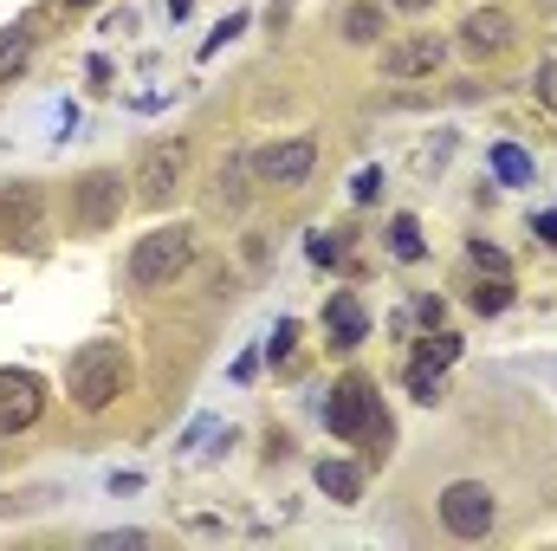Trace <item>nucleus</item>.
Masks as SVG:
<instances>
[{
	"label": "nucleus",
	"mask_w": 557,
	"mask_h": 551,
	"mask_svg": "<svg viewBox=\"0 0 557 551\" xmlns=\"http://www.w3.org/2000/svg\"><path fill=\"white\" fill-rule=\"evenodd\" d=\"M234 33H247V13H227V20H221V26L208 33V46H201V59H214V52H221V46H227Z\"/></svg>",
	"instance_id": "nucleus-22"
},
{
	"label": "nucleus",
	"mask_w": 557,
	"mask_h": 551,
	"mask_svg": "<svg viewBox=\"0 0 557 551\" xmlns=\"http://www.w3.org/2000/svg\"><path fill=\"white\" fill-rule=\"evenodd\" d=\"M441 526H447L454 539H486V532L499 526V493H493L486 480H454V487L441 493Z\"/></svg>",
	"instance_id": "nucleus-6"
},
{
	"label": "nucleus",
	"mask_w": 557,
	"mask_h": 551,
	"mask_svg": "<svg viewBox=\"0 0 557 551\" xmlns=\"http://www.w3.org/2000/svg\"><path fill=\"white\" fill-rule=\"evenodd\" d=\"M486 162H493V175H499L506 188H525V182H532V156H525L519 143H493Z\"/></svg>",
	"instance_id": "nucleus-17"
},
{
	"label": "nucleus",
	"mask_w": 557,
	"mask_h": 551,
	"mask_svg": "<svg viewBox=\"0 0 557 551\" xmlns=\"http://www.w3.org/2000/svg\"><path fill=\"white\" fill-rule=\"evenodd\" d=\"M441 390H447V377H441L434 364H416V370H409V396H416V403H441Z\"/></svg>",
	"instance_id": "nucleus-21"
},
{
	"label": "nucleus",
	"mask_w": 557,
	"mask_h": 551,
	"mask_svg": "<svg viewBox=\"0 0 557 551\" xmlns=\"http://www.w3.org/2000/svg\"><path fill=\"white\" fill-rule=\"evenodd\" d=\"M324 338H331L337 351H350V344L370 338V311H363L357 292H331V305H324Z\"/></svg>",
	"instance_id": "nucleus-12"
},
{
	"label": "nucleus",
	"mask_w": 557,
	"mask_h": 551,
	"mask_svg": "<svg viewBox=\"0 0 557 551\" xmlns=\"http://www.w3.org/2000/svg\"><path fill=\"white\" fill-rule=\"evenodd\" d=\"M98 546H104V551H117V546H143V532H104Z\"/></svg>",
	"instance_id": "nucleus-28"
},
{
	"label": "nucleus",
	"mask_w": 557,
	"mask_h": 551,
	"mask_svg": "<svg viewBox=\"0 0 557 551\" xmlns=\"http://www.w3.org/2000/svg\"><path fill=\"white\" fill-rule=\"evenodd\" d=\"M292 344H298V325H292V318H278L273 338H267V357H273V364H285V357H292Z\"/></svg>",
	"instance_id": "nucleus-23"
},
{
	"label": "nucleus",
	"mask_w": 557,
	"mask_h": 551,
	"mask_svg": "<svg viewBox=\"0 0 557 551\" xmlns=\"http://www.w3.org/2000/svg\"><path fill=\"white\" fill-rule=\"evenodd\" d=\"M182 175H188V143H182V137H162V143H149V149L137 156L131 188H137L143 208H169V195L182 188Z\"/></svg>",
	"instance_id": "nucleus-5"
},
{
	"label": "nucleus",
	"mask_w": 557,
	"mask_h": 551,
	"mask_svg": "<svg viewBox=\"0 0 557 551\" xmlns=\"http://www.w3.org/2000/svg\"><path fill=\"white\" fill-rule=\"evenodd\" d=\"M324 421H331V434H337V441H376V448H389V415H383V396H376V383H363V377H344V383L331 390Z\"/></svg>",
	"instance_id": "nucleus-3"
},
{
	"label": "nucleus",
	"mask_w": 557,
	"mask_h": 551,
	"mask_svg": "<svg viewBox=\"0 0 557 551\" xmlns=\"http://www.w3.org/2000/svg\"><path fill=\"white\" fill-rule=\"evenodd\" d=\"M195 267V228L175 221V228H149L137 247H131V285L156 292V285H175V279Z\"/></svg>",
	"instance_id": "nucleus-2"
},
{
	"label": "nucleus",
	"mask_w": 557,
	"mask_h": 551,
	"mask_svg": "<svg viewBox=\"0 0 557 551\" xmlns=\"http://www.w3.org/2000/svg\"><path fill=\"white\" fill-rule=\"evenodd\" d=\"M344 39H350V46H376V39H383V7H376V0H357V7L344 13Z\"/></svg>",
	"instance_id": "nucleus-16"
},
{
	"label": "nucleus",
	"mask_w": 557,
	"mask_h": 551,
	"mask_svg": "<svg viewBox=\"0 0 557 551\" xmlns=\"http://www.w3.org/2000/svg\"><path fill=\"white\" fill-rule=\"evenodd\" d=\"M383 195V169H357V182H350V201H376Z\"/></svg>",
	"instance_id": "nucleus-26"
},
{
	"label": "nucleus",
	"mask_w": 557,
	"mask_h": 551,
	"mask_svg": "<svg viewBox=\"0 0 557 551\" xmlns=\"http://www.w3.org/2000/svg\"><path fill=\"white\" fill-rule=\"evenodd\" d=\"M46 415V383L33 370H0V434H26Z\"/></svg>",
	"instance_id": "nucleus-10"
},
{
	"label": "nucleus",
	"mask_w": 557,
	"mask_h": 551,
	"mask_svg": "<svg viewBox=\"0 0 557 551\" xmlns=\"http://www.w3.org/2000/svg\"><path fill=\"white\" fill-rule=\"evenodd\" d=\"M447 59V39L441 33H403L383 46V78H434Z\"/></svg>",
	"instance_id": "nucleus-9"
},
{
	"label": "nucleus",
	"mask_w": 557,
	"mask_h": 551,
	"mask_svg": "<svg viewBox=\"0 0 557 551\" xmlns=\"http://www.w3.org/2000/svg\"><path fill=\"white\" fill-rule=\"evenodd\" d=\"M454 357H460V338H454V331H428V344H421L416 364H434V370H447Z\"/></svg>",
	"instance_id": "nucleus-20"
},
{
	"label": "nucleus",
	"mask_w": 557,
	"mask_h": 551,
	"mask_svg": "<svg viewBox=\"0 0 557 551\" xmlns=\"http://www.w3.org/2000/svg\"><path fill=\"white\" fill-rule=\"evenodd\" d=\"M389 7H396V13H428L434 0H389Z\"/></svg>",
	"instance_id": "nucleus-30"
},
{
	"label": "nucleus",
	"mask_w": 557,
	"mask_h": 551,
	"mask_svg": "<svg viewBox=\"0 0 557 551\" xmlns=\"http://www.w3.org/2000/svg\"><path fill=\"white\" fill-rule=\"evenodd\" d=\"M247 195H253V188H247V156H227V162L214 169V208H221V215H240Z\"/></svg>",
	"instance_id": "nucleus-14"
},
{
	"label": "nucleus",
	"mask_w": 557,
	"mask_h": 551,
	"mask_svg": "<svg viewBox=\"0 0 557 551\" xmlns=\"http://www.w3.org/2000/svg\"><path fill=\"white\" fill-rule=\"evenodd\" d=\"M532 228H539V241H557V215H532Z\"/></svg>",
	"instance_id": "nucleus-29"
},
{
	"label": "nucleus",
	"mask_w": 557,
	"mask_h": 551,
	"mask_svg": "<svg viewBox=\"0 0 557 551\" xmlns=\"http://www.w3.org/2000/svg\"><path fill=\"white\" fill-rule=\"evenodd\" d=\"M311 260H344V234H311Z\"/></svg>",
	"instance_id": "nucleus-27"
},
{
	"label": "nucleus",
	"mask_w": 557,
	"mask_h": 551,
	"mask_svg": "<svg viewBox=\"0 0 557 551\" xmlns=\"http://www.w3.org/2000/svg\"><path fill=\"white\" fill-rule=\"evenodd\" d=\"M512 33H519V20H512L506 7H473V13L460 20V46H467V52H506Z\"/></svg>",
	"instance_id": "nucleus-11"
},
{
	"label": "nucleus",
	"mask_w": 557,
	"mask_h": 551,
	"mask_svg": "<svg viewBox=\"0 0 557 551\" xmlns=\"http://www.w3.org/2000/svg\"><path fill=\"white\" fill-rule=\"evenodd\" d=\"M65 7H91V0H65Z\"/></svg>",
	"instance_id": "nucleus-31"
},
{
	"label": "nucleus",
	"mask_w": 557,
	"mask_h": 551,
	"mask_svg": "<svg viewBox=\"0 0 557 551\" xmlns=\"http://www.w3.org/2000/svg\"><path fill=\"white\" fill-rule=\"evenodd\" d=\"M467 254H473V267H480V273H506V279H512V260H506L499 247H486V241H473Z\"/></svg>",
	"instance_id": "nucleus-24"
},
{
	"label": "nucleus",
	"mask_w": 557,
	"mask_h": 551,
	"mask_svg": "<svg viewBox=\"0 0 557 551\" xmlns=\"http://www.w3.org/2000/svg\"><path fill=\"white\" fill-rule=\"evenodd\" d=\"M33 39H39V20H33V13H20L13 26H0V85L33 59Z\"/></svg>",
	"instance_id": "nucleus-13"
},
{
	"label": "nucleus",
	"mask_w": 557,
	"mask_h": 551,
	"mask_svg": "<svg viewBox=\"0 0 557 551\" xmlns=\"http://www.w3.org/2000/svg\"><path fill=\"white\" fill-rule=\"evenodd\" d=\"M506 305H512V279H506V273H493V279H480V285H473V311H480V318H499Z\"/></svg>",
	"instance_id": "nucleus-18"
},
{
	"label": "nucleus",
	"mask_w": 557,
	"mask_h": 551,
	"mask_svg": "<svg viewBox=\"0 0 557 551\" xmlns=\"http://www.w3.org/2000/svg\"><path fill=\"white\" fill-rule=\"evenodd\" d=\"M545 370H552V377H557V357H552V364H545Z\"/></svg>",
	"instance_id": "nucleus-32"
},
{
	"label": "nucleus",
	"mask_w": 557,
	"mask_h": 551,
	"mask_svg": "<svg viewBox=\"0 0 557 551\" xmlns=\"http://www.w3.org/2000/svg\"><path fill=\"white\" fill-rule=\"evenodd\" d=\"M247 169H253L267 188H298V182L318 169V143L311 137H273L267 149L247 156Z\"/></svg>",
	"instance_id": "nucleus-7"
},
{
	"label": "nucleus",
	"mask_w": 557,
	"mask_h": 551,
	"mask_svg": "<svg viewBox=\"0 0 557 551\" xmlns=\"http://www.w3.org/2000/svg\"><path fill=\"white\" fill-rule=\"evenodd\" d=\"M124 390H131V357H124L117 338H91V344L72 351V364H65V396L85 415H104Z\"/></svg>",
	"instance_id": "nucleus-1"
},
{
	"label": "nucleus",
	"mask_w": 557,
	"mask_h": 551,
	"mask_svg": "<svg viewBox=\"0 0 557 551\" xmlns=\"http://www.w3.org/2000/svg\"><path fill=\"white\" fill-rule=\"evenodd\" d=\"M532 85H539V98H545V111L557 118V52L545 59V65H539V78H532Z\"/></svg>",
	"instance_id": "nucleus-25"
},
{
	"label": "nucleus",
	"mask_w": 557,
	"mask_h": 551,
	"mask_svg": "<svg viewBox=\"0 0 557 551\" xmlns=\"http://www.w3.org/2000/svg\"><path fill=\"white\" fill-rule=\"evenodd\" d=\"M389 254L396 260H421V221L416 215H396L389 221Z\"/></svg>",
	"instance_id": "nucleus-19"
},
{
	"label": "nucleus",
	"mask_w": 557,
	"mask_h": 551,
	"mask_svg": "<svg viewBox=\"0 0 557 551\" xmlns=\"http://www.w3.org/2000/svg\"><path fill=\"white\" fill-rule=\"evenodd\" d=\"M117 215H124V175H117V169H91V175L72 188V221H78L85 234H104Z\"/></svg>",
	"instance_id": "nucleus-8"
},
{
	"label": "nucleus",
	"mask_w": 557,
	"mask_h": 551,
	"mask_svg": "<svg viewBox=\"0 0 557 551\" xmlns=\"http://www.w3.org/2000/svg\"><path fill=\"white\" fill-rule=\"evenodd\" d=\"M0 247H13V254L46 247V188L39 182H7L0 188Z\"/></svg>",
	"instance_id": "nucleus-4"
},
{
	"label": "nucleus",
	"mask_w": 557,
	"mask_h": 551,
	"mask_svg": "<svg viewBox=\"0 0 557 551\" xmlns=\"http://www.w3.org/2000/svg\"><path fill=\"white\" fill-rule=\"evenodd\" d=\"M318 493H331L337 506H350V500L363 493V474H357L350 461H318Z\"/></svg>",
	"instance_id": "nucleus-15"
}]
</instances>
